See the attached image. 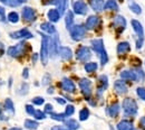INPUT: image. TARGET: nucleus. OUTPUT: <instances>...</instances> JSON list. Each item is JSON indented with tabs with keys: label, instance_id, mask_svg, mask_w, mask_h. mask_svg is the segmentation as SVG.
<instances>
[{
	"label": "nucleus",
	"instance_id": "1",
	"mask_svg": "<svg viewBox=\"0 0 145 130\" xmlns=\"http://www.w3.org/2000/svg\"><path fill=\"white\" fill-rule=\"evenodd\" d=\"M50 53V37L41 35V49H40V59L44 65L48 62V56Z\"/></svg>",
	"mask_w": 145,
	"mask_h": 130
},
{
	"label": "nucleus",
	"instance_id": "2",
	"mask_svg": "<svg viewBox=\"0 0 145 130\" xmlns=\"http://www.w3.org/2000/svg\"><path fill=\"white\" fill-rule=\"evenodd\" d=\"M28 49H29L28 44L26 42H21L16 46H11L8 48V55L11 57H20V56L25 55Z\"/></svg>",
	"mask_w": 145,
	"mask_h": 130
},
{
	"label": "nucleus",
	"instance_id": "3",
	"mask_svg": "<svg viewBox=\"0 0 145 130\" xmlns=\"http://www.w3.org/2000/svg\"><path fill=\"white\" fill-rule=\"evenodd\" d=\"M132 24V27L134 29V32L136 33L137 35V40H136V48H141L142 47V44H143V39H144V29H143V26L140 21L133 19L131 21Z\"/></svg>",
	"mask_w": 145,
	"mask_h": 130
},
{
	"label": "nucleus",
	"instance_id": "4",
	"mask_svg": "<svg viewBox=\"0 0 145 130\" xmlns=\"http://www.w3.org/2000/svg\"><path fill=\"white\" fill-rule=\"evenodd\" d=\"M123 110L127 115H135L137 113V103L134 99L126 98L123 101Z\"/></svg>",
	"mask_w": 145,
	"mask_h": 130
},
{
	"label": "nucleus",
	"instance_id": "5",
	"mask_svg": "<svg viewBox=\"0 0 145 130\" xmlns=\"http://www.w3.org/2000/svg\"><path fill=\"white\" fill-rule=\"evenodd\" d=\"M86 35V28L83 25H75L71 28V36L74 40H82Z\"/></svg>",
	"mask_w": 145,
	"mask_h": 130
},
{
	"label": "nucleus",
	"instance_id": "6",
	"mask_svg": "<svg viewBox=\"0 0 145 130\" xmlns=\"http://www.w3.org/2000/svg\"><path fill=\"white\" fill-rule=\"evenodd\" d=\"M79 88L82 90V93L86 98V100H89L91 96V81L88 79H82L79 81Z\"/></svg>",
	"mask_w": 145,
	"mask_h": 130
},
{
	"label": "nucleus",
	"instance_id": "7",
	"mask_svg": "<svg viewBox=\"0 0 145 130\" xmlns=\"http://www.w3.org/2000/svg\"><path fill=\"white\" fill-rule=\"evenodd\" d=\"M91 49L87 46H80L76 51V57H77V59L80 61V62H83V63L87 62L91 58Z\"/></svg>",
	"mask_w": 145,
	"mask_h": 130
},
{
	"label": "nucleus",
	"instance_id": "8",
	"mask_svg": "<svg viewBox=\"0 0 145 130\" xmlns=\"http://www.w3.org/2000/svg\"><path fill=\"white\" fill-rule=\"evenodd\" d=\"M72 9H74V13L77 14V15H86L87 14V5L85 1L83 0H77L72 3Z\"/></svg>",
	"mask_w": 145,
	"mask_h": 130
},
{
	"label": "nucleus",
	"instance_id": "9",
	"mask_svg": "<svg viewBox=\"0 0 145 130\" xmlns=\"http://www.w3.org/2000/svg\"><path fill=\"white\" fill-rule=\"evenodd\" d=\"M21 16H22L24 20L31 22V21L36 20V11L31 7H24L22 11H21Z\"/></svg>",
	"mask_w": 145,
	"mask_h": 130
},
{
	"label": "nucleus",
	"instance_id": "10",
	"mask_svg": "<svg viewBox=\"0 0 145 130\" xmlns=\"http://www.w3.org/2000/svg\"><path fill=\"white\" fill-rule=\"evenodd\" d=\"M60 86H61V89H63L64 91H66V92L74 93L76 91V85H75V83L72 82V80L67 79V77H64V79H63V81H61V83H60Z\"/></svg>",
	"mask_w": 145,
	"mask_h": 130
},
{
	"label": "nucleus",
	"instance_id": "11",
	"mask_svg": "<svg viewBox=\"0 0 145 130\" xmlns=\"http://www.w3.org/2000/svg\"><path fill=\"white\" fill-rule=\"evenodd\" d=\"M10 37L15 38V39H21V38H31L33 37V34L26 29V28H22L20 30H17V32H14L10 34Z\"/></svg>",
	"mask_w": 145,
	"mask_h": 130
},
{
	"label": "nucleus",
	"instance_id": "12",
	"mask_svg": "<svg viewBox=\"0 0 145 130\" xmlns=\"http://www.w3.org/2000/svg\"><path fill=\"white\" fill-rule=\"evenodd\" d=\"M99 22H101V20L97 16H89L86 20L85 28L86 29H95L99 25Z\"/></svg>",
	"mask_w": 145,
	"mask_h": 130
},
{
	"label": "nucleus",
	"instance_id": "13",
	"mask_svg": "<svg viewBox=\"0 0 145 130\" xmlns=\"http://www.w3.org/2000/svg\"><path fill=\"white\" fill-rule=\"evenodd\" d=\"M113 24H114V27L116 29H118L120 32H123L125 29V27H126V20H125V18L123 16H116L114 18V22Z\"/></svg>",
	"mask_w": 145,
	"mask_h": 130
},
{
	"label": "nucleus",
	"instance_id": "14",
	"mask_svg": "<svg viewBox=\"0 0 145 130\" xmlns=\"http://www.w3.org/2000/svg\"><path fill=\"white\" fill-rule=\"evenodd\" d=\"M58 54L59 56L65 59V61H69L72 57V52L69 47H66V46H61L59 47V51H58Z\"/></svg>",
	"mask_w": 145,
	"mask_h": 130
},
{
	"label": "nucleus",
	"instance_id": "15",
	"mask_svg": "<svg viewBox=\"0 0 145 130\" xmlns=\"http://www.w3.org/2000/svg\"><path fill=\"white\" fill-rule=\"evenodd\" d=\"M114 89H115L116 93H118V94H125V93L127 92L126 83H125L124 81H122V80L115 81V83H114Z\"/></svg>",
	"mask_w": 145,
	"mask_h": 130
},
{
	"label": "nucleus",
	"instance_id": "16",
	"mask_svg": "<svg viewBox=\"0 0 145 130\" xmlns=\"http://www.w3.org/2000/svg\"><path fill=\"white\" fill-rule=\"evenodd\" d=\"M91 47H93V51L96 52L97 54H101L102 52L105 51L103 39H94V40H91Z\"/></svg>",
	"mask_w": 145,
	"mask_h": 130
},
{
	"label": "nucleus",
	"instance_id": "17",
	"mask_svg": "<svg viewBox=\"0 0 145 130\" xmlns=\"http://www.w3.org/2000/svg\"><path fill=\"white\" fill-rule=\"evenodd\" d=\"M59 37L57 34H55V37L52 39L50 38V53L52 55H56L58 54V51H59Z\"/></svg>",
	"mask_w": 145,
	"mask_h": 130
},
{
	"label": "nucleus",
	"instance_id": "18",
	"mask_svg": "<svg viewBox=\"0 0 145 130\" xmlns=\"http://www.w3.org/2000/svg\"><path fill=\"white\" fill-rule=\"evenodd\" d=\"M89 6L91 7V9L94 11H102L104 9V0H88Z\"/></svg>",
	"mask_w": 145,
	"mask_h": 130
},
{
	"label": "nucleus",
	"instance_id": "19",
	"mask_svg": "<svg viewBox=\"0 0 145 130\" xmlns=\"http://www.w3.org/2000/svg\"><path fill=\"white\" fill-rule=\"evenodd\" d=\"M131 51V45L127 42H122L117 45V54L118 55H125Z\"/></svg>",
	"mask_w": 145,
	"mask_h": 130
},
{
	"label": "nucleus",
	"instance_id": "20",
	"mask_svg": "<svg viewBox=\"0 0 145 130\" xmlns=\"http://www.w3.org/2000/svg\"><path fill=\"white\" fill-rule=\"evenodd\" d=\"M98 83H99V85H98V93H102L103 91H105L106 89H107V86H108V79H107V76L106 75H101L99 77H98Z\"/></svg>",
	"mask_w": 145,
	"mask_h": 130
},
{
	"label": "nucleus",
	"instance_id": "21",
	"mask_svg": "<svg viewBox=\"0 0 145 130\" xmlns=\"http://www.w3.org/2000/svg\"><path fill=\"white\" fill-rule=\"evenodd\" d=\"M120 110H121L120 104H118V103H113V104H110V106L108 107L107 112H108L109 117H112V118H116V117L118 115V113H120Z\"/></svg>",
	"mask_w": 145,
	"mask_h": 130
},
{
	"label": "nucleus",
	"instance_id": "22",
	"mask_svg": "<svg viewBox=\"0 0 145 130\" xmlns=\"http://www.w3.org/2000/svg\"><path fill=\"white\" fill-rule=\"evenodd\" d=\"M54 3L57 5V10L59 11L60 16L66 11L67 9V3H68V0H55Z\"/></svg>",
	"mask_w": 145,
	"mask_h": 130
},
{
	"label": "nucleus",
	"instance_id": "23",
	"mask_svg": "<svg viewBox=\"0 0 145 130\" xmlns=\"http://www.w3.org/2000/svg\"><path fill=\"white\" fill-rule=\"evenodd\" d=\"M40 29L47 34H56V28L52 22H42L40 25Z\"/></svg>",
	"mask_w": 145,
	"mask_h": 130
},
{
	"label": "nucleus",
	"instance_id": "24",
	"mask_svg": "<svg viewBox=\"0 0 145 130\" xmlns=\"http://www.w3.org/2000/svg\"><path fill=\"white\" fill-rule=\"evenodd\" d=\"M47 17L52 22H57L60 18V14H59V11L57 9H50L47 13Z\"/></svg>",
	"mask_w": 145,
	"mask_h": 130
},
{
	"label": "nucleus",
	"instance_id": "25",
	"mask_svg": "<svg viewBox=\"0 0 145 130\" xmlns=\"http://www.w3.org/2000/svg\"><path fill=\"white\" fill-rule=\"evenodd\" d=\"M117 130H133V123L128 120H122L117 123Z\"/></svg>",
	"mask_w": 145,
	"mask_h": 130
},
{
	"label": "nucleus",
	"instance_id": "26",
	"mask_svg": "<svg viewBox=\"0 0 145 130\" xmlns=\"http://www.w3.org/2000/svg\"><path fill=\"white\" fill-rule=\"evenodd\" d=\"M72 24H74V14H72V11H67L66 16H65V25L68 30H71Z\"/></svg>",
	"mask_w": 145,
	"mask_h": 130
},
{
	"label": "nucleus",
	"instance_id": "27",
	"mask_svg": "<svg viewBox=\"0 0 145 130\" xmlns=\"http://www.w3.org/2000/svg\"><path fill=\"white\" fill-rule=\"evenodd\" d=\"M128 6H129V9H131L134 14H136V15L142 14V8H141V6L137 5L134 0H128Z\"/></svg>",
	"mask_w": 145,
	"mask_h": 130
},
{
	"label": "nucleus",
	"instance_id": "28",
	"mask_svg": "<svg viewBox=\"0 0 145 130\" xmlns=\"http://www.w3.org/2000/svg\"><path fill=\"white\" fill-rule=\"evenodd\" d=\"M121 77L123 80H128V81H135L136 82V77H135V73L134 71H123L121 73Z\"/></svg>",
	"mask_w": 145,
	"mask_h": 130
},
{
	"label": "nucleus",
	"instance_id": "29",
	"mask_svg": "<svg viewBox=\"0 0 145 130\" xmlns=\"http://www.w3.org/2000/svg\"><path fill=\"white\" fill-rule=\"evenodd\" d=\"M65 126L66 128H68L69 130H77L79 128V123L75 120V119H68L65 121Z\"/></svg>",
	"mask_w": 145,
	"mask_h": 130
},
{
	"label": "nucleus",
	"instance_id": "30",
	"mask_svg": "<svg viewBox=\"0 0 145 130\" xmlns=\"http://www.w3.org/2000/svg\"><path fill=\"white\" fill-rule=\"evenodd\" d=\"M104 9L117 11V10H118V5H117V2H116L115 0H107L106 3L104 5Z\"/></svg>",
	"mask_w": 145,
	"mask_h": 130
},
{
	"label": "nucleus",
	"instance_id": "31",
	"mask_svg": "<svg viewBox=\"0 0 145 130\" xmlns=\"http://www.w3.org/2000/svg\"><path fill=\"white\" fill-rule=\"evenodd\" d=\"M97 67H98V65H97L96 62H89V63H86V64H85V71H86L87 73H93V72H95V71L97 70Z\"/></svg>",
	"mask_w": 145,
	"mask_h": 130
},
{
	"label": "nucleus",
	"instance_id": "32",
	"mask_svg": "<svg viewBox=\"0 0 145 130\" xmlns=\"http://www.w3.org/2000/svg\"><path fill=\"white\" fill-rule=\"evenodd\" d=\"M38 122L37 121H34V120H30V119H28V120H26L25 121V127L27 128V129L29 130H35L38 128Z\"/></svg>",
	"mask_w": 145,
	"mask_h": 130
},
{
	"label": "nucleus",
	"instance_id": "33",
	"mask_svg": "<svg viewBox=\"0 0 145 130\" xmlns=\"http://www.w3.org/2000/svg\"><path fill=\"white\" fill-rule=\"evenodd\" d=\"M135 73V77H136V82H142L145 80V73L141 70V69H135L133 70Z\"/></svg>",
	"mask_w": 145,
	"mask_h": 130
},
{
	"label": "nucleus",
	"instance_id": "34",
	"mask_svg": "<svg viewBox=\"0 0 145 130\" xmlns=\"http://www.w3.org/2000/svg\"><path fill=\"white\" fill-rule=\"evenodd\" d=\"M7 19H8V21H10L11 24H17L19 21V15L16 11H11V13H9Z\"/></svg>",
	"mask_w": 145,
	"mask_h": 130
},
{
	"label": "nucleus",
	"instance_id": "35",
	"mask_svg": "<svg viewBox=\"0 0 145 130\" xmlns=\"http://www.w3.org/2000/svg\"><path fill=\"white\" fill-rule=\"evenodd\" d=\"M5 109H6L7 111L11 112V113H15L14 102H12L10 99H6V101H5Z\"/></svg>",
	"mask_w": 145,
	"mask_h": 130
},
{
	"label": "nucleus",
	"instance_id": "36",
	"mask_svg": "<svg viewBox=\"0 0 145 130\" xmlns=\"http://www.w3.org/2000/svg\"><path fill=\"white\" fill-rule=\"evenodd\" d=\"M88 117H89V110L87 108H84V109L80 110V112H79V120L85 121V120L88 119Z\"/></svg>",
	"mask_w": 145,
	"mask_h": 130
},
{
	"label": "nucleus",
	"instance_id": "37",
	"mask_svg": "<svg viewBox=\"0 0 145 130\" xmlns=\"http://www.w3.org/2000/svg\"><path fill=\"white\" fill-rule=\"evenodd\" d=\"M50 118L54 119V120H57V121H64L65 118H66V114L65 113H50Z\"/></svg>",
	"mask_w": 145,
	"mask_h": 130
},
{
	"label": "nucleus",
	"instance_id": "38",
	"mask_svg": "<svg viewBox=\"0 0 145 130\" xmlns=\"http://www.w3.org/2000/svg\"><path fill=\"white\" fill-rule=\"evenodd\" d=\"M99 55H101V63H102V65H105V64L108 62V55H107L106 51L102 52Z\"/></svg>",
	"mask_w": 145,
	"mask_h": 130
},
{
	"label": "nucleus",
	"instance_id": "39",
	"mask_svg": "<svg viewBox=\"0 0 145 130\" xmlns=\"http://www.w3.org/2000/svg\"><path fill=\"white\" fill-rule=\"evenodd\" d=\"M74 112H75V107L72 106V104H68V106L66 107V110H65V114H66V117L72 115V114H74Z\"/></svg>",
	"mask_w": 145,
	"mask_h": 130
},
{
	"label": "nucleus",
	"instance_id": "40",
	"mask_svg": "<svg viewBox=\"0 0 145 130\" xmlns=\"http://www.w3.org/2000/svg\"><path fill=\"white\" fill-rule=\"evenodd\" d=\"M34 117L38 120H42V119L46 118V114H45V112L40 111V110H36L35 113H34Z\"/></svg>",
	"mask_w": 145,
	"mask_h": 130
},
{
	"label": "nucleus",
	"instance_id": "41",
	"mask_svg": "<svg viewBox=\"0 0 145 130\" xmlns=\"http://www.w3.org/2000/svg\"><path fill=\"white\" fill-rule=\"evenodd\" d=\"M44 102H45V100H44V98H41V96H36V98L33 99V103L36 104V106H41Z\"/></svg>",
	"mask_w": 145,
	"mask_h": 130
},
{
	"label": "nucleus",
	"instance_id": "42",
	"mask_svg": "<svg viewBox=\"0 0 145 130\" xmlns=\"http://www.w3.org/2000/svg\"><path fill=\"white\" fill-rule=\"evenodd\" d=\"M136 93H137V95H138L142 100H144L145 101V89L144 88H137Z\"/></svg>",
	"mask_w": 145,
	"mask_h": 130
},
{
	"label": "nucleus",
	"instance_id": "43",
	"mask_svg": "<svg viewBox=\"0 0 145 130\" xmlns=\"http://www.w3.org/2000/svg\"><path fill=\"white\" fill-rule=\"evenodd\" d=\"M28 93V84L27 83H22L21 84V88H20V94L21 95H25Z\"/></svg>",
	"mask_w": 145,
	"mask_h": 130
},
{
	"label": "nucleus",
	"instance_id": "44",
	"mask_svg": "<svg viewBox=\"0 0 145 130\" xmlns=\"http://www.w3.org/2000/svg\"><path fill=\"white\" fill-rule=\"evenodd\" d=\"M26 111H27V113L28 114H30V115H34V113H35V109H34V107L33 106H30V104H27L26 106Z\"/></svg>",
	"mask_w": 145,
	"mask_h": 130
},
{
	"label": "nucleus",
	"instance_id": "45",
	"mask_svg": "<svg viewBox=\"0 0 145 130\" xmlns=\"http://www.w3.org/2000/svg\"><path fill=\"white\" fill-rule=\"evenodd\" d=\"M6 3L8 6H10V7H17V6H19V2L17 0H8Z\"/></svg>",
	"mask_w": 145,
	"mask_h": 130
},
{
	"label": "nucleus",
	"instance_id": "46",
	"mask_svg": "<svg viewBox=\"0 0 145 130\" xmlns=\"http://www.w3.org/2000/svg\"><path fill=\"white\" fill-rule=\"evenodd\" d=\"M45 111L48 112V113H52L53 112V106L52 104H46V107H45Z\"/></svg>",
	"mask_w": 145,
	"mask_h": 130
},
{
	"label": "nucleus",
	"instance_id": "47",
	"mask_svg": "<svg viewBox=\"0 0 145 130\" xmlns=\"http://www.w3.org/2000/svg\"><path fill=\"white\" fill-rule=\"evenodd\" d=\"M0 17H1V20H6V17H5V9H3V7H1L0 6Z\"/></svg>",
	"mask_w": 145,
	"mask_h": 130
},
{
	"label": "nucleus",
	"instance_id": "48",
	"mask_svg": "<svg viewBox=\"0 0 145 130\" xmlns=\"http://www.w3.org/2000/svg\"><path fill=\"white\" fill-rule=\"evenodd\" d=\"M55 100H56V101H57L59 104H65V103H66V101H65L63 98H56Z\"/></svg>",
	"mask_w": 145,
	"mask_h": 130
},
{
	"label": "nucleus",
	"instance_id": "49",
	"mask_svg": "<svg viewBox=\"0 0 145 130\" xmlns=\"http://www.w3.org/2000/svg\"><path fill=\"white\" fill-rule=\"evenodd\" d=\"M140 126L145 130V117L141 118V120H140Z\"/></svg>",
	"mask_w": 145,
	"mask_h": 130
},
{
	"label": "nucleus",
	"instance_id": "50",
	"mask_svg": "<svg viewBox=\"0 0 145 130\" xmlns=\"http://www.w3.org/2000/svg\"><path fill=\"white\" fill-rule=\"evenodd\" d=\"M28 75H29V73H28V69H25V70H24V72H22V76H24V79H28Z\"/></svg>",
	"mask_w": 145,
	"mask_h": 130
},
{
	"label": "nucleus",
	"instance_id": "51",
	"mask_svg": "<svg viewBox=\"0 0 145 130\" xmlns=\"http://www.w3.org/2000/svg\"><path fill=\"white\" fill-rule=\"evenodd\" d=\"M44 5H49V3H54L55 0H41Z\"/></svg>",
	"mask_w": 145,
	"mask_h": 130
},
{
	"label": "nucleus",
	"instance_id": "52",
	"mask_svg": "<svg viewBox=\"0 0 145 130\" xmlns=\"http://www.w3.org/2000/svg\"><path fill=\"white\" fill-rule=\"evenodd\" d=\"M3 51H5V47H3L2 44H0V56L3 54Z\"/></svg>",
	"mask_w": 145,
	"mask_h": 130
},
{
	"label": "nucleus",
	"instance_id": "53",
	"mask_svg": "<svg viewBox=\"0 0 145 130\" xmlns=\"http://www.w3.org/2000/svg\"><path fill=\"white\" fill-rule=\"evenodd\" d=\"M37 58H38V55H37V54H34V56H33V61H34V62H36Z\"/></svg>",
	"mask_w": 145,
	"mask_h": 130
},
{
	"label": "nucleus",
	"instance_id": "54",
	"mask_svg": "<svg viewBox=\"0 0 145 130\" xmlns=\"http://www.w3.org/2000/svg\"><path fill=\"white\" fill-rule=\"evenodd\" d=\"M47 92H48V93H53V92H54V89H53V88H49Z\"/></svg>",
	"mask_w": 145,
	"mask_h": 130
},
{
	"label": "nucleus",
	"instance_id": "55",
	"mask_svg": "<svg viewBox=\"0 0 145 130\" xmlns=\"http://www.w3.org/2000/svg\"><path fill=\"white\" fill-rule=\"evenodd\" d=\"M19 3H21V2H26V1H28V0H17Z\"/></svg>",
	"mask_w": 145,
	"mask_h": 130
},
{
	"label": "nucleus",
	"instance_id": "56",
	"mask_svg": "<svg viewBox=\"0 0 145 130\" xmlns=\"http://www.w3.org/2000/svg\"><path fill=\"white\" fill-rule=\"evenodd\" d=\"M59 130H69L68 128H59Z\"/></svg>",
	"mask_w": 145,
	"mask_h": 130
},
{
	"label": "nucleus",
	"instance_id": "57",
	"mask_svg": "<svg viewBox=\"0 0 145 130\" xmlns=\"http://www.w3.org/2000/svg\"><path fill=\"white\" fill-rule=\"evenodd\" d=\"M52 130H59V128H58V127H55V128H53Z\"/></svg>",
	"mask_w": 145,
	"mask_h": 130
},
{
	"label": "nucleus",
	"instance_id": "58",
	"mask_svg": "<svg viewBox=\"0 0 145 130\" xmlns=\"http://www.w3.org/2000/svg\"><path fill=\"white\" fill-rule=\"evenodd\" d=\"M10 130H20V129H19V128H11Z\"/></svg>",
	"mask_w": 145,
	"mask_h": 130
},
{
	"label": "nucleus",
	"instance_id": "59",
	"mask_svg": "<svg viewBox=\"0 0 145 130\" xmlns=\"http://www.w3.org/2000/svg\"><path fill=\"white\" fill-rule=\"evenodd\" d=\"M0 1H1V2H5V3H6V2L8 1V0H0Z\"/></svg>",
	"mask_w": 145,
	"mask_h": 130
},
{
	"label": "nucleus",
	"instance_id": "60",
	"mask_svg": "<svg viewBox=\"0 0 145 130\" xmlns=\"http://www.w3.org/2000/svg\"><path fill=\"white\" fill-rule=\"evenodd\" d=\"M1 111H2V107H1V104H0V114H1Z\"/></svg>",
	"mask_w": 145,
	"mask_h": 130
}]
</instances>
